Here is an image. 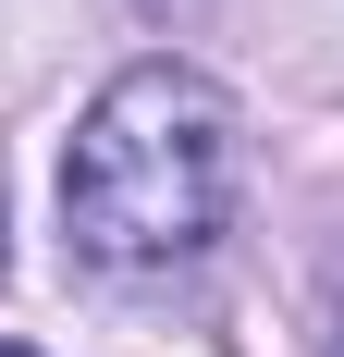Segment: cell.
<instances>
[{"label": "cell", "mask_w": 344, "mask_h": 357, "mask_svg": "<svg viewBox=\"0 0 344 357\" xmlns=\"http://www.w3.org/2000/svg\"><path fill=\"white\" fill-rule=\"evenodd\" d=\"M234 222V99L197 62H123L62 136V234L86 271H185Z\"/></svg>", "instance_id": "1"}, {"label": "cell", "mask_w": 344, "mask_h": 357, "mask_svg": "<svg viewBox=\"0 0 344 357\" xmlns=\"http://www.w3.org/2000/svg\"><path fill=\"white\" fill-rule=\"evenodd\" d=\"M320 357H344V259H332V296H320Z\"/></svg>", "instance_id": "2"}, {"label": "cell", "mask_w": 344, "mask_h": 357, "mask_svg": "<svg viewBox=\"0 0 344 357\" xmlns=\"http://www.w3.org/2000/svg\"><path fill=\"white\" fill-rule=\"evenodd\" d=\"M0 357H25V345H0Z\"/></svg>", "instance_id": "3"}]
</instances>
